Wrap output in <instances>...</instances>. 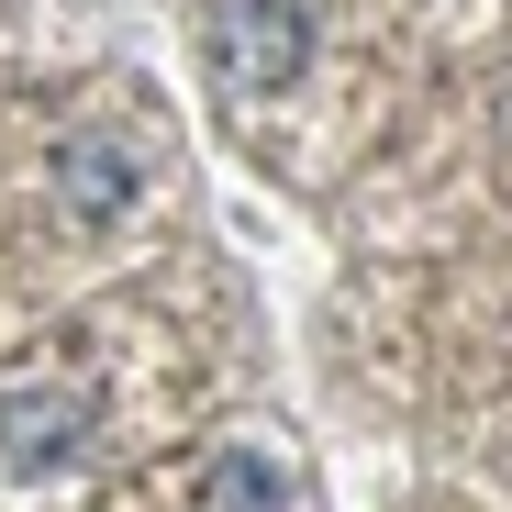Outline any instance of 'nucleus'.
<instances>
[{"label": "nucleus", "mask_w": 512, "mask_h": 512, "mask_svg": "<svg viewBox=\"0 0 512 512\" xmlns=\"http://www.w3.org/2000/svg\"><path fill=\"white\" fill-rule=\"evenodd\" d=\"M212 45H223V78H234V90H268V78L301 67V23L279 12V0H234V12L212 23Z\"/></svg>", "instance_id": "1"}, {"label": "nucleus", "mask_w": 512, "mask_h": 512, "mask_svg": "<svg viewBox=\"0 0 512 512\" xmlns=\"http://www.w3.org/2000/svg\"><path fill=\"white\" fill-rule=\"evenodd\" d=\"M67 435H78V412H67V401H12V446H23V457H56Z\"/></svg>", "instance_id": "2"}, {"label": "nucleus", "mask_w": 512, "mask_h": 512, "mask_svg": "<svg viewBox=\"0 0 512 512\" xmlns=\"http://www.w3.org/2000/svg\"><path fill=\"white\" fill-rule=\"evenodd\" d=\"M279 490H268V468H256V457H234L223 479H212V512H268Z\"/></svg>", "instance_id": "3"}]
</instances>
